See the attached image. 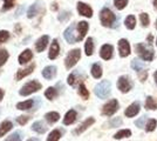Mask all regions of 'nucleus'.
I'll return each mask as SVG.
<instances>
[{"label":"nucleus","instance_id":"nucleus-1","mask_svg":"<svg viewBox=\"0 0 157 141\" xmlns=\"http://www.w3.org/2000/svg\"><path fill=\"white\" fill-rule=\"evenodd\" d=\"M100 20L101 24L105 27H115L116 26V15L111 12L109 8H102L101 12H100Z\"/></svg>","mask_w":157,"mask_h":141},{"label":"nucleus","instance_id":"nucleus-2","mask_svg":"<svg viewBox=\"0 0 157 141\" xmlns=\"http://www.w3.org/2000/svg\"><path fill=\"white\" fill-rule=\"evenodd\" d=\"M136 53L143 59L144 61H152L154 60V51L150 47H147L144 44H137L135 46Z\"/></svg>","mask_w":157,"mask_h":141},{"label":"nucleus","instance_id":"nucleus-3","mask_svg":"<svg viewBox=\"0 0 157 141\" xmlns=\"http://www.w3.org/2000/svg\"><path fill=\"white\" fill-rule=\"evenodd\" d=\"M39 89H41V84L36 80H32L29 81V82H27L26 85H24L22 88L20 89L19 93L22 96H26V95H29V94L38 92Z\"/></svg>","mask_w":157,"mask_h":141},{"label":"nucleus","instance_id":"nucleus-4","mask_svg":"<svg viewBox=\"0 0 157 141\" xmlns=\"http://www.w3.org/2000/svg\"><path fill=\"white\" fill-rule=\"evenodd\" d=\"M95 94L100 99H105L110 94V82L108 80L101 81L95 87Z\"/></svg>","mask_w":157,"mask_h":141},{"label":"nucleus","instance_id":"nucleus-5","mask_svg":"<svg viewBox=\"0 0 157 141\" xmlns=\"http://www.w3.org/2000/svg\"><path fill=\"white\" fill-rule=\"evenodd\" d=\"M80 58H81V51H80L78 48L72 49V51L68 53V55L66 57V60H65L66 67L69 69V68H72L73 66H75Z\"/></svg>","mask_w":157,"mask_h":141},{"label":"nucleus","instance_id":"nucleus-6","mask_svg":"<svg viewBox=\"0 0 157 141\" xmlns=\"http://www.w3.org/2000/svg\"><path fill=\"white\" fill-rule=\"evenodd\" d=\"M118 111V101L116 99H113L109 102H107L102 108V114L105 116H111Z\"/></svg>","mask_w":157,"mask_h":141},{"label":"nucleus","instance_id":"nucleus-7","mask_svg":"<svg viewBox=\"0 0 157 141\" xmlns=\"http://www.w3.org/2000/svg\"><path fill=\"white\" fill-rule=\"evenodd\" d=\"M132 87V82L129 79V76H125V75H122L120 76L117 80V88L122 92V93H127L129 92Z\"/></svg>","mask_w":157,"mask_h":141},{"label":"nucleus","instance_id":"nucleus-8","mask_svg":"<svg viewBox=\"0 0 157 141\" xmlns=\"http://www.w3.org/2000/svg\"><path fill=\"white\" fill-rule=\"evenodd\" d=\"M75 28H76V25H75V24H72V25L65 31V33H63L65 39L68 41L69 44H75V42H78V33H75Z\"/></svg>","mask_w":157,"mask_h":141},{"label":"nucleus","instance_id":"nucleus-9","mask_svg":"<svg viewBox=\"0 0 157 141\" xmlns=\"http://www.w3.org/2000/svg\"><path fill=\"white\" fill-rule=\"evenodd\" d=\"M118 52H120V55L122 58L128 57L130 54V45H129L128 40L121 39V40L118 41Z\"/></svg>","mask_w":157,"mask_h":141},{"label":"nucleus","instance_id":"nucleus-10","mask_svg":"<svg viewBox=\"0 0 157 141\" xmlns=\"http://www.w3.org/2000/svg\"><path fill=\"white\" fill-rule=\"evenodd\" d=\"M113 52H114L113 46L109 45V44H105V45H103V46L101 47L100 55H101V58L103 60H109V59H111V57H113Z\"/></svg>","mask_w":157,"mask_h":141},{"label":"nucleus","instance_id":"nucleus-11","mask_svg":"<svg viewBox=\"0 0 157 141\" xmlns=\"http://www.w3.org/2000/svg\"><path fill=\"white\" fill-rule=\"evenodd\" d=\"M78 12L83 17L87 18H92L93 15V10L90 8V6H88L85 2H78Z\"/></svg>","mask_w":157,"mask_h":141},{"label":"nucleus","instance_id":"nucleus-12","mask_svg":"<svg viewBox=\"0 0 157 141\" xmlns=\"http://www.w3.org/2000/svg\"><path fill=\"white\" fill-rule=\"evenodd\" d=\"M76 28H78V41H81L86 37V33L89 28L88 22L87 21H80L76 25Z\"/></svg>","mask_w":157,"mask_h":141},{"label":"nucleus","instance_id":"nucleus-13","mask_svg":"<svg viewBox=\"0 0 157 141\" xmlns=\"http://www.w3.org/2000/svg\"><path fill=\"white\" fill-rule=\"evenodd\" d=\"M140 109H141V106H140V102L137 101H135V102H132L129 107L125 109L124 114L128 116V118H132V116H135V115H137V113L140 112Z\"/></svg>","mask_w":157,"mask_h":141},{"label":"nucleus","instance_id":"nucleus-14","mask_svg":"<svg viewBox=\"0 0 157 141\" xmlns=\"http://www.w3.org/2000/svg\"><path fill=\"white\" fill-rule=\"evenodd\" d=\"M95 122V120H94V118H88L87 120H85L80 126H78L75 131H74V134H81V133H83L86 129H88V127H90L93 123Z\"/></svg>","mask_w":157,"mask_h":141},{"label":"nucleus","instance_id":"nucleus-15","mask_svg":"<svg viewBox=\"0 0 157 141\" xmlns=\"http://www.w3.org/2000/svg\"><path fill=\"white\" fill-rule=\"evenodd\" d=\"M48 42H49V37H48V35H42V37L39 38L38 41L35 42V49H36L38 52L45 51V48L47 47Z\"/></svg>","mask_w":157,"mask_h":141},{"label":"nucleus","instance_id":"nucleus-16","mask_svg":"<svg viewBox=\"0 0 157 141\" xmlns=\"http://www.w3.org/2000/svg\"><path fill=\"white\" fill-rule=\"evenodd\" d=\"M60 53V46H59V42L56 39H54L52 42V45H51V48H49V53H48V57H49V59H55Z\"/></svg>","mask_w":157,"mask_h":141},{"label":"nucleus","instance_id":"nucleus-17","mask_svg":"<svg viewBox=\"0 0 157 141\" xmlns=\"http://www.w3.org/2000/svg\"><path fill=\"white\" fill-rule=\"evenodd\" d=\"M34 68H35V65L34 64H32L31 66H28V67L24 68V69H19L18 72H17V75H15V79L17 80H21L22 78H25V76H27L28 74H31L34 71Z\"/></svg>","mask_w":157,"mask_h":141},{"label":"nucleus","instance_id":"nucleus-18","mask_svg":"<svg viewBox=\"0 0 157 141\" xmlns=\"http://www.w3.org/2000/svg\"><path fill=\"white\" fill-rule=\"evenodd\" d=\"M40 11H41V2L36 1L35 4H33L32 6L28 8V11H27V17H28V18H34L35 15H38V14L40 13Z\"/></svg>","mask_w":157,"mask_h":141},{"label":"nucleus","instance_id":"nucleus-19","mask_svg":"<svg viewBox=\"0 0 157 141\" xmlns=\"http://www.w3.org/2000/svg\"><path fill=\"white\" fill-rule=\"evenodd\" d=\"M76 118H78L76 112H75L74 109H71V111H68V112L66 113L65 118H63V123H65V125H72V123L75 122Z\"/></svg>","mask_w":157,"mask_h":141},{"label":"nucleus","instance_id":"nucleus-20","mask_svg":"<svg viewBox=\"0 0 157 141\" xmlns=\"http://www.w3.org/2000/svg\"><path fill=\"white\" fill-rule=\"evenodd\" d=\"M42 75H44L45 79L51 80V79H53V78L56 75V67H55V66H47V67L44 68Z\"/></svg>","mask_w":157,"mask_h":141},{"label":"nucleus","instance_id":"nucleus-21","mask_svg":"<svg viewBox=\"0 0 157 141\" xmlns=\"http://www.w3.org/2000/svg\"><path fill=\"white\" fill-rule=\"evenodd\" d=\"M32 58H33V53H32V51L31 49H25L22 53L19 55V64H27L28 61H31L32 60Z\"/></svg>","mask_w":157,"mask_h":141},{"label":"nucleus","instance_id":"nucleus-22","mask_svg":"<svg viewBox=\"0 0 157 141\" xmlns=\"http://www.w3.org/2000/svg\"><path fill=\"white\" fill-rule=\"evenodd\" d=\"M12 127H13V125H12L11 121H4V122L0 125V136H4L8 131L12 129Z\"/></svg>","mask_w":157,"mask_h":141},{"label":"nucleus","instance_id":"nucleus-23","mask_svg":"<svg viewBox=\"0 0 157 141\" xmlns=\"http://www.w3.org/2000/svg\"><path fill=\"white\" fill-rule=\"evenodd\" d=\"M32 129L34 132L39 133V134H42V133L46 132V127H45V125H44L41 121H35L32 125Z\"/></svg>","mask_w":157,"mask_h":141},{"label":"nucleus","instance_id":"nucleus-24","mask_svg":"<svg viewBox=\"0 0 157 141\" xmlns=\"http://www.w3.org/2000/svg\"><path fill=\"white\" fill-rule=\"evenodd\" d=\"M45 119H46L48 123H54V122H56L60 119V114L56 113V112H49V113H47L45 115Z\"/></svg>","mask_w":157,"mask_h":141},{"label":"nucleus","instance_id":"nucleus-25","mask_svg":"<svg viewBox=\"0 0 157 141\" xmlns=\"http://www.w3.org/2000/svg\"><path fill=\"white\" fill-rule=\"evenodd\" d=\"M34 105V100H27V101H22V102H19L17 105V108L20 109V111H27L29 108L33 107Z\"/></svg>","mask_w":157,"mask_h":141},{"label":"nucleus","instance_id":"nucleus-26","mask_svg":"<svg viewBox=\"0 0 157 141\" xmlns=\"http://www.w3.org/2000/svg\"><path fill=\"white\" fill-rule=\"evenodd\" d=\"M78 80H81V76L78 75V72H73L72 74H69V75H68L67 82H68L71 86H75V85H76V82H78Z\"/></svg>","mask_w":157,"mask_h":141},{"label":"nucleus","instance_id":"nucleus-27","mask_svg":"<svg viewBox=\"0 0 157 141\" xmlns=\"http://www.w3.org/2000/svg\"><path fill=\"white\" fill-rule=\"evenodd\" d=\"M92 75L95 79H100L102 76V68L98 64H94L92 66Z\"/></svg>","mask_w":157,"mask_h":141},{"label":"nucleus","instance_id":"nucleus-28","mask_svg":"<svg viewBox=\"0 0 157 141\" xmlns=\"http://www.w3.org/2000/svg\"><path fill=\"white\" fill-rule=\"evenodd\" d=\"M85 51L87 55H92L94 52V42H93V38H88L85 44Z\"/></svg>","mask_w":157,"mask_h":141},{"label":"nucleus","instance_id":"nucleus-29","mask_svg":"<svg viewBox=\"0 0 157 141\" xmlns=\"http://www.w3.org/2000/svg\"><path fill=\"white\" fill-rule=\"evenodd\" d=\"M45 96L49 100H53L54 98L58 96V89L55 87H48L46 89V92H45Z\"/></svg>","mask_w":157,"mask_h":141},{"label":"nucleus","instance_id":"nucleus-30","mask_svg":"<svg viewBox=\"0 0 157 141\" xmlns=\"http://www.w3.org/2000/svg\"><path fill=\"white\" fill-rule=\"evenodd\" d=\"M125 27L128 28V29H134L135 28V25H136V19H135V17L134 15H128L127 18H125Z\"/></svg>","mask_w":157,"mask_h":141},{"label":"nucleus","instance_id":"nucleus-31","mask_svg":"<svg viewBox=\"0 0 157 141\" xmlns=\"http://www.w3.org/2000/svg\"><path fill=\"white\" fill-rule=\"evenodd\" d=\"M62 135V132L59 131V129H54L53 132H51V134L48 135L47 138V141H58L61 138Z\"/></svg>","mask_w":157,"mask_h":141},{"label":"nucleus","instance_id":"nucleus-32","mask_svg":"<svg viewBox=\"0 0 157 141\" xmlns=\"http://www.w3.org/2000/svg\"><path fill=\"white\" fill-rule=\"evenodd\" d=\"M131 135V131L129 129H122V131H118L116 134L114 135V138L116 140H120V139H123V138H128Z\"/></svg>","mask_w":157,"mask_h":141},{"label":"nucleus","instance_id":"nucleus-33","mask_svg":"<svg viewBox=\"0 0 157 141\" xmlns=\"http://www.w3.org/2000/svg\"><path fill=\"white\" fill-rule=\"evenodd\" d=\"M145 108L147 109H150V111H155L156 109L157 105H156V101L154 100V98H151V96L147 98V100H145Z\"/></svg>","mask_w":157,"mask_h":141},{"label":"nucleus","instance_id":"nucleus-34","mask_svg":"<svg viewBox=\"0 0 157 141\" xmlns=\"http://www.w3.org/2000/svg\"><path fill=\"white\" fill-rule=\"evenodd\" d=\"M131 67L134 68L136 72H141L144 67V64L142 61L137 60V59H134V60L131 61Z\"/></svg>","mask_w":157,"mask_h":141},{"label":"nucleus","instance_id":"nucleus-35","mask_svg":"<svg viewBox=\"0 0 157 141\" xmlns=\"http://www.w3.org/2000/svg\"><path fill=\"white\" fill-rule=\"evenodd\" d=\"M122 125V119L121 118H113L111 120H109V122L105 125V126H109V128L118 127Z\"/></svg>","mask_w":157,"mask_h":141},{"label":"nucleus","instance_id":"nucleus-36","mask_svg":"<svg viewBox=\"0 0 157 141\" xmlns=\"http://www.w3.org/2000/svg\"><path fill=\"white\" fill-rule=\"evenodd\" d=\"M140 20H141V24H142V26H144V27L149 26V24H150L149 15H148L147 13H141V14H140Z\"/></svg>","mask_w":157,"mask_h":141},{"label":"nucleus","instance_id":"nucleus-37","mask_svg":"<svg viewBox=\"0 0 157 141\" xmlns=\"http://www.w3.org/2000/svg\"><path fill=\"white\" fill-rule=\"evenodd\" d=\"M78 94H80L81 98H83V99H88V96H89V92H88V89L86 88V86L83 84H81L80 87H78Z\"/></svg>","mask_w":157,"mask_h":141},{"label":"nucleus","instance_id":"nucleus-38","mask_svg":"<svg viewBox=\"0 0 157 141\" xmlns=\"http://www.w3.org/2000/svg\"><path fill=\"white\" fill-rule=\"evenodd\" d=\"M156 125H157V121L155 120V119H150V120L148 121V123L145 125L147 132H152V131L156 128Z\"/></svg>","mask_w":157,"mask_h":141},{"label":"nucleus","instance_id":"nucleus-39","mask_svg":"<svg viewBox=\"0 0 157 141\" xmlns=\"http://www.w3.org/2000/svg\"><path fill=\"white\" fill-rule=\"evenodd\" d=\"M8 59V53L6 49H0V67L5 64Z\"/></svg>","mask_w":157,"mask_h":141},{"label":"nucleus","instance_id":"nucleus-40","mask_svg":"<svg viewBox=\"0 0 157 141\" xmlns=\"http://www.w3.org/2000/svg\"><path fill=\"white\" fill-rule=\"evenodd\" d=\"M128 4V0H114V5L117 10H123Z\"/></svg>","mask_w":157,"mask_h":141},{"label":"nucleus","instance_id":"nucleus-41","mask_svg":"<svg viewBox=\"0 0 157 141\" xmlns=\"http://www.w3.org/2000/svg\"><path fill=\"white\" fill-rule=\"evenodd\" d=\"M4 2H5V4H4V6H2V12L11 10V8L14 6V0H4Z\"/></svg>","mask_w":157,"mask_h":141},{"label":"nucleus","instance_id":"nucleus-42","mask_svg":"<svg viewBox=\"0 0 157 141\" xmlns=\"http://www.w3.org/2000/svg\"><path fill=\"white\" fill-rule=\"evenodd\" d=\"M8 38H10V33L7 31H0V44L7 41Z\"/></svg>","mask_w":157,"mask_h":141},{"label":"nucleus","instance_id":"nucleus-43","mask_svg":"<svg viewBox=\"0 0 157 141\" xmlns=\"http://www.w3.org/2000/svg\"><path fill=\"white\" fill-rule=\"evenodd\" d=\"M6 141H21V136H20L19 132H15L12 135H10L6 139Z\"/></svg>","mask_w":157,"mask_h":141},{"label":"nucleus","instance_id":"nucleus-44","mask_svg":"<svg viewBox=\"0 0 157 141\" xmlns=\"http://www.w3.org/2000/svg\"><path fill=\"white\" fill-rule=\"evenodd\" d=\"M145 120H147V116H145V115H143V116H141V118H140V119L135 122V125H136L138 128L145 127V126H144V122H145Z\"/></svg>","mask_w":157,"mask_h":141},{"label":"nucleus","instance_id":"nucleus-45","mask_svg":"<svg viewBox=\"0 0 157 141\" xmlns=\"http://www.w3.org/2000/svg\"><path fill=\"white\" fill-rule=\"evenodd\" d=\"M28 120H29V116H27V115H22V116L17 118V122H18L19 125H25V123H27Z\"/></svg>","mask_w":157,"mask_h":141},{"label":"nucleus","instance_id":"nucleus-46","mask_svg":"<svg viewBox=\"0 0 157 141\" xmlns=\"http://www.w3.org/2000/svg\"><path fill=\"white\" fill-rule=\"evenodd\" d=\"M69 17H71V13H69V12H66V11H63V12L59 15V20L60 21H65L66 19H68Z\"/></svg>","mask_w":157,"mask_h":141},{"label":"nucleus","instance_id":"nucleus-47","mask_svg":"<svg viewBox=\"0 0 157 141\" xmlns=\"http://www.w3.org/2000/svg\"><path fill=\"white\" fill-rule=\"evenodd\" d=\"M140 73V79H141V81L143 82V81H145V79L148 78V72L147 71H141V72H138Z\"/></svg>","mask_w":157,"mask_h":141},{"label":"nucleus","instance_id":"nucleus-48","mask_svg":"<svg viewBox=\"0 0 157 141\" xmlns=\"http://www.w3.org/2000/svg\"><path fill=\"white\" fill-rule=\"evenodd\" d=\"M2 96H4V91L0 88V101H1V99H2Z\"/></svg>","mask_w":157,"mask_h":141},{"label":"nucleus","instance_id":"nucleus-49","mask_svg":"<svg viewBox=\"0 0 157 141\" xmlns=\"http://www.w3.org/2000/svg\"><path fill=\"white\" fill-rule=\"evenodd\" d=\"M154 79H155V82H156V85H157V71L154 73Z\"/></svg>","mask_w":157,"mask_h":141},{"label":"nucleus","instance_id":"nucleus-50","mask_svg":"<svg viewBox=\"0 0 157 141\" xmlns=\"http://www.w3.org/2000/svg\"><path fill=\"white\" fill-rule=\"evenodd\" d=\"M148 40H149V42L151 44V41H152V35H149V38H148Z\"/></svg>","mask_w":157,"mask_h":141},{"label":"nucleus","instance_id":"nucleus-51","mask_svg":"<svg viewBox=\"0 0 157 141\" xmlns=\"http://www.w3.org/2000/svg\"><path fill=\"white\" fill-rule=\"evenodd\" d=\"M154 6L155 8H157V0H154Z\"/></svg>","mask_w":157,"mask_h":141},{"label":"nucleus","instance_id":"nucleus-52","mask_svg":"<svg viewBox=\"0 0 157 141\" xmlns=\"http://www.w3.org/2000/svg\"><path fill=\"white\" fill-rule=\"evenodd\" d=\"M58 6H56V4H53V10H56Z\"/></svg>","mask_w":157,"mask_h":141},{"label":"nucleus","instance_id":"nucleus-53","mask_svg":"<svg viewBox=\"0 0 157 141\" xmlns=\"http://www.w3.org/2000/svg\"><path fill=\"white\" fill-rule=\"evenodd\" d=\"M27 141H38V140H35V139H29V140H27Z\"/></svg>","mask_w":157,"mask_h":141},{"label":"nucleus","instance_id":"nucleus-54","mask_svg":"<svg viewBox=\"0 0 157 141\" xmlns=\"http://www.w3.org/2000/svg\"><path fill=\"white\" fill-rule=\"evenodd\" d=\"M156 28H157V20H156Z\"/></svg>","mask_w":157,"mask_h":141},{"label":"nucleus","instance_id":"nucleus-55","mask_svg":"<svg viewBox=\"0 0 157 141\" xmlns=\"http://www.w3.org/2000/svg\"><path fill=\"white\" fill-rule=\"evenodd\" d=\"M156 45H157V39H156Z\"/></svg>","mask_w":157,"mask_h":141}]
</instances>
